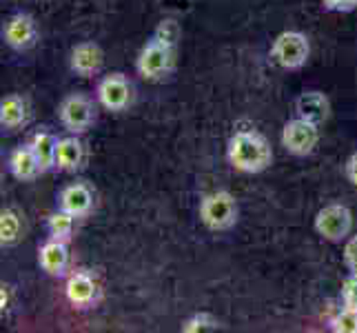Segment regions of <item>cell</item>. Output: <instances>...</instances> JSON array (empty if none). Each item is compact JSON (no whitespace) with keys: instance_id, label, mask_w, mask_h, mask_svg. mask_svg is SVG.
I'll return each mask as SVG.
<instances>
[{"instance_id":"obj_1","label":"cell","mask_w":357,"mask_h":333,"mask_svg":"<svg viewBox=\"0 0 357 333\" xmlns=\"http://www.w3.org/2000/svg\"><path fill=\"white\" fill-rule=\"evenodd\" d=\"M227 158L231 167L242 171V174H260L273 163V151H271V145L262 133L244 129L236 131V135L229 140Z\"/></svg>"},{"instance_id":"obj_2","label":"cell","mask_w":357,"mask_h":333,"mask_svg":"<svg viewBox=\"0 0 357 333\" xmlns=\"http://www.w3.org/2000/svg\"><path fill=\"white\" fill-rule=\"evenodd\" d=\"M200 220L211 231H229L238 222V202L229 191H213L200 202Z\"/></svg>"},{"instance_id":"obj_3","label":"cell","mask_w":357,"mask_h":333,"mask_svg":"<svg viewBox=\"0 0 357 333\" xmlns=\"http://www.w3.org/2000/svg\"><path fill=\"white\" fill-rule=\"evenodd\" d=\"M176 65V49L165 43L151 38L142 47L135 60V69L144 80H162L167 78Z\"/></svg>"},{"instance_id":"obj_4","label":"cell","mask_w":357,"mask_h":333,"mask_svg":"<svg viewBox=\"0 0 357 333\" xmlns=\"http://www.w3.org/2000/svg\"><path fill=\"white\" fill-rule=\"evenodd\" d=\"M309 54L311 45L300 31H282L271 47V58L282 69H300L309 60Z\"/></svg>"},{"instance_id":"obj_5","label":"cell","mask_w":357,"mask_h":333,"mask_svg":"<svg viewBox=\"0 0 357 333\" xmlns=\"http://www.w3.org/2000/svg\"><path fill=\"white\" fill-rule=\"evenodd\" d=\"M351 229H353V214L344 205H326L315 216V231L324 240L340 242L349 236Z\"/></svg>"},{"instance_id":"obj_6","label":"cell","mask_w":357,"mask_h":333,"mask_svg":"<svg viewBox=\"0 0 357 333\" xmlns=\"http://www.w3.org/2000/svg\"><path fill=\"white\" fill-rule=\"evenodd\" d=\"M58 116L60 122L65 125L67 131L71 133H84L96 120V109L93 103L87 96L82 94H71L67 96L58 107Z\"/></svg>"},{"instance_id":"obj_7","label":"cell","mask_w":357,"mask_h":333,"mask_svg":"<svg viewBox=\"0 0 357 333\" xmlns=\"http://www.w3.org/2000/svg\"><path fill=\"white\" fill-rule=\"evenodd\" d=\"M319 142V125L304 118L289 120L282 129V147L293 156H306L315 149Z\"/></svg>"},{"instance_id":"obj_8","label":"cell","mask_w":357,"mask_h":333,"mask_svg":"<svg viewBox=\"0 0 357 333\" xmlns=\"http://www.w3.org/2000/svg\"><path fill=\"white\" fill-rule=\"evenodd\" d=\"M98 101L109 111H125L133 101V87L122 73H109L98 84Z\"/></svg>"},{"instance_id":"obj_9","label":"cell","mask_w":357,"mask_h":333,"mask_svg":"<svg viewBox=\"0 0 357 333\" xmlns=\"http://www.w3.org/2000/svg\"><path fill=\"white\" fill-rule=\"evenodd\" d=\"M5 43L16 52H27L38 43V24L29 14L11 16L5 24Z\"/></svg>"},{"instance_id":"obj_10","label":"cell","mask_w":357,"mask_h":333,"mask_svg":"<svg viewBox=\"0 0 357 333\" xmlns=\"http://www.w3.org/2000/svg\"><path fill=\"white\" fill-rule=\"evenodd\" d=\"M65 293H67V300L78 306V309H87L98 300V293H100V287L91 274L87 271H76L67 278V285H65Z\"/></svg>"},{"instance_id":"obj_11","label":"cell","mask_w":357,"mask_h":333,"mask_svg":"<svg viewBox=\"0 0 357 333\" xmlns=\"http://www.w3.org/2000/svg\"><path fill=\"white\" fill-rule=\"evenodd\" d=\"M69 63H71V69L76 71L78 76L89 78V76H96V73L102 69L105 54H102L100 45L87 40V43H80V45L73 47Z\"/></svg>"},{"instance_id":"obj_12","label":"cell","mask_w":357,"mask_h":333,"mask_svg":"<svg viewBox=\"0 0 357 333\" xmlns=\"http://www.w3.org/2000/svg\"><path fill=\"white\" fill-rule=\"evenodd\" d=\"M60 209L73 218H84L91 214L93 209V191L84 182L69 184L60 191Z\"/></svg>"},{"instance_id":"obj_13","label":"cell","mask_w":357,"mask_h":333,"mask_svg":"<svg viewBox=\"0 0 357 333\" xmlns=\"http://www.w3.org/2000/svg\"><path fill=\"white\" fill-rule=\"evenodd\" d=\"M295 111H298L300 118L315 122V125H322L331 116V103L322 91H304L295 101Z\"/></svg>"},{"instance_id":"obj_14","label":"cell","mask_w":357,"mask_h":333,"mask_svg":"<svg viewBox=\"0 0 357 333\" xmlns=\"http://www.w3.org/2000/svg\"><path fill=\"white\" fill-rule=\"evenodd\" d=\"M40 267L43 271H47L49 276H65L67 274V267H69V249H67V242L63 240H49L47 244L40 246Z\"/></svg>"},{"instance_id":"obj_15","label":"cell","mask_w":357,"mask_h":333,"mask_svg":"<svg viewBox=\"0 0 357 333\" xmlns=\"http://www.w3.org/2000/svg\"><path fill=\"white\" fill-rule=\"evenodd\" d=\"M29 122V105L22 96L11 94L0 103V125L7 131H16Z\"/></svg>"},{"instance_id":"obj_16","label":"cell","mask_w":357,"mask_h":333,"mask_svg":"<svg viewBox=\"0 0 357 333\" xmlns=\"http://www.w3.org/2000/svg\"><path fill=\"white\" fill-rule=\"evenodd\" d=\"M9 171L14 174V178H18L22 182L36 180L43 174V167L38 163V158H36L31 145L18 147V149L11 151V156H9Z\"/></svg>"},{"instance_id":"obj_17","label":"cell","mask_w":357,"mask_h":333,"mask_svg":"<svg viewBox=\"0 0 357 333\" xmlns=\"http://www.w3.org/2000/svg\"><path fill=\"white\" fill-rule=\"evenodd\" d=\"M84 163V145L71 135V138L58 140V154H56V167L63 171H78Z\"/></svg>"},{"instance_id":"obj_18","label":"cell","mask_w":357,"mask_h":333,"mask_svg":"<svg viewBox=\"0 0 357 333\" xmlns=\"http://www.w3.org/2000/svg\"><path fill=\"white\" fill-rule=\"evenodd\" d=\"M31 149L38 158V163L43 167V171H49L52 167H56V154H58V138L49 131H38L31 135Z\"/></svg>"},{"instance_id":"obj_19","label":"cell","mask_w":357,"mask_h":333,"mask_svg":"<svg viewBox=\"0 0 357 333\" xmlns=\"http://www.w3.org/2000/svg\"><path fill=\"white\" fill-rule=\"evenodd\" d=\"M20 231H22L20 216L14 209H3V214H0V242H3V246L16 244L20 238Z\"/></svg>"},{"instance_id":"obj_20","label":"cell","mask_w":357,"mask_h":333,"mask_svg":"<svg viewBox=\"0 0 357 333\" xmlns=\"http://www.w3.org/2000/svg\"><path fill=\"white\" fill-rule=\"evenodd\" d=\"M47 227H49V233H52V238H54V240L69 242L71 236H73V216L60 209L58 214H52V216H49Z\"/></svg>"},{"instance_id":"obj_21","label":"cell","mask_w":357,"mask_h":333,"mask_svg":"<svg viewBox=\"0 0 357 333\" xmlns=\"http://www.w3.org/2000/svg\"><path fill=\"white\" fill-rule=\"evenodd\" d=\"M153 38L176 49L178 43H180V38H182V27H180V22L174 20V18H165L162 22H158V27H155V31H153Z\"/></svg>"},{"instance_id":"obj_22","label":"cell","mask_w":357,"mask_h":333,"mask_svg":"<svg viewBox=\"0 0 357 333\" xmlns=\"http://www.w3.org/2000/svg\"><path fill=\"white\" fill-rule=\"evenodd\" d=\"M220 323L211 313H195L189 320H184L182 331L184 333H202V331H218Z\"/></svg>"},{"instance_id":"obj_23","label":"cell","mask_w":357,"mask_h":333,"mask_svg":"<svg viewBox=\"0 0 357 333\" xmlns=\"http://www.w3.org/2000/svg\"><path fill=\"white\" fill-rule=\"evenodd\" d=\"M331 329L335 333H357V309H353V306L342 309L331 320Z\"/></svg>"},{"instance_id":"obj_24","label":"cell","mask_w":357,"mask_h":333,"mask_svg":"<svg viewBox=\"0 0 357 333\" xmlns=\"http://www.w3.org/2000/svg\"><path fill=\"white\" fill-rule=\"evenodd\" d=\"M342 300L347 306L357 309V274H351L342 285Z\"/></svg>"},{"instance_id":"obj_25","label":"cell","mask_w":357,"mask_h":333,"mask_svg":"<svg viewBox=\"0 0 357 333\" xmlns=\"http://www.w3.org/2000/svg\"><path fill=\"white\" fill-rule=\"evenodd\" d=\"M344 262H347L351 274H357V236L349 238L344 244Z\"/></svg>"},{"instance_id":"obj_26","label":"cell","mask_w":357,"mask_h":333,"mask_svg":"<svg viewBox=\"0 0 357 333\" xmlns=\"http://www.w3.org/2000/svg\"><path fill=\"white\" fill-rule=\"evenodd\" d=\"M322 5L331 11H353L357 0H322Z\"/></svg>"},{"instance_id":"obj_27","label":"cell","mask_w":357,"mask_h":333,"mask_svg":"<svg viewBox=\"0 0 357 333\" xmlns=\"http://www.w3.org/2000/svg\"><path fill=\"white\" fill-rule=\"evenodd\" d=\"M347 178L357 187V151L347 160Z\"/></svg>"}]
</instances>
